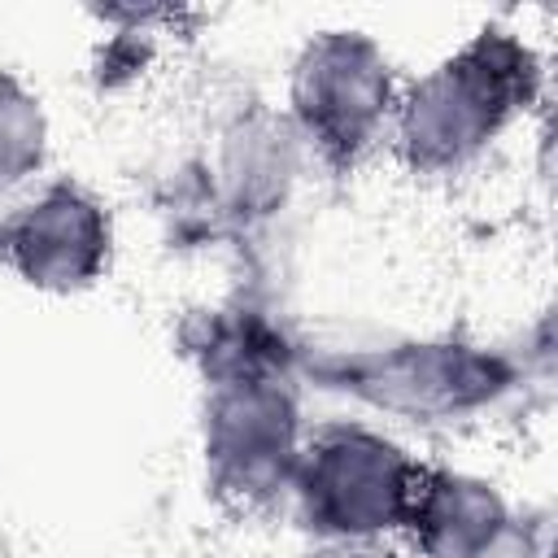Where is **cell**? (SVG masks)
I'll list each match as a JSON object with an SVG mask.
<instances>
[{
  "mask_svg": "<svg viewBox=\"0 0 558 558\" xmlns=\"http://www.w3.org/2000/svg\"><path fill=\"white\" fill-rule=\"evenodd\" d=\"M336 388L366 405L410 423H453L493 405L510 388V371L497 353L462 340H397L353 349L336 366H323Z\"/></svg>",
  "mask_w": 558,
  "mask_h": 558,
  "instance_id": "obj_3",
  "label": "cell"
},
{
  "mask_svg": "<svg viewBox=\"0 0 558 558\" xmlns=\"http://www.w3.org/2000/svg\"><path fill=\"white\" fill-rule=\"evenodd\" d=\"M301 148H305V140L292 126V118H275V113L240 118L222 135V148H218L222 196L240 214L275 209L301 170Z\"/></svg>",
  "mask_w": 558,
  "mask_h": 558,
  "instance_id": "obj_8",
  "label": "cell"
},
{
  "mask_svg": "<svg viewBox=\"0 0 558 558\" xmlns=\"http://www.w3.org/2000/svg\"><path fill=\"white\" fill-rule=\"evenodd\" d=\"M44 157H48V113L39 96L13 74H0V196L35 179L44 170Z\"/></svg>",
  "mask_w": 558,
  "mask_h": 558,
  "instance_id": "obj_9",
  "label": "cell"
},
{
  "mask_svg": "<svg viewBox=\"0 0 558 558\" xmlns=\"http://www.w3.org/2000/svg\"><path fill=\"white\" fill-rule=\"evenodd\" d=\"M506 527H510V510L488 480L462 471L418 475L405 532L427 558H475Z\"/></svg>",
  "mask_w": 558,
  "mask_h": 558,
  "instance_id": "obj_7",
  "label": "cell"
},
{
  "mask_svg": "<svg viewBox=\"0 0 558 558\" xmlns=\"http://www.w3.org/2000/svg\"><path fill=\"white\" fill-rule=\"evenodd\" d=\"M301 449V405L275 371L214 379L201 418V453L218 493L235 501L275 497L292 484Z\"/></svg>",
  "mask_w": 558,
  "mask_h": 558,
  "instance_id": "obj_5",
  "label": "cell"
},
{
  "mask_svg": "<svg viewBox=\"0 0 558 558\" xmlns=\"http://www.w3.org/2000/svg\"><path fill=\"white\" fill-rule=\"evenodd\" d=\"M9 266L39 292L92 288L113 248V227L105 205L78 183H52L26 201L4 227Z\"/></svg>",
  "mask_w": 558,
  "mask_h": 558,
  "instance_id": "obj_6",
  "label": "cell"
},
{
  "mask_svg": "<svg viewBox=\"0 0 558 558\" xmlns=\"http://www.w3.org/2000/svg\"><path fill=\"white\" fill-rule=\"evenodd\" d=\"M397 96L392 61L362 31H318L288 78L292 126L331 161H353L371 148L388 131Z\"/></svg>",
  "mask_w": 558,
  "mask_h": 558,
  "instance_id": "obj_4",
  "label": "cell"
},
{
  "mask_svg": "<svg viewBox=\"0 0 558 558\" xmlns=\"http://www.w3.org/2000/svg\"><path fill=\"white\" fill-rule=\"evenodd\" d=\"M527 92V48H519L501 31H484L397 96L388 131L410 170L453 174L471 166L510 126Z\"/></svg>",
  "mask_w": 558,
  "mask_h": 558,
  "instance_id": "obj_1",
  "label": "cell"
},
{
  "mask_svg": "<svg viewBox=\"0 0 558 558\" xmlns=\"http://www.w3.org/2000/svg\"><path fill=\"white\" fill-rule=\"evenodd\" d=\"M418 462L384 432L344 423L318 432L292 471L301 519L331 541H375L405 527Z\"/></svg>",
  "mask_w": 558,
  "mask_h": 558,
  "instance_id": "obj_2",
  "label": "cell"
}]
</instances>
